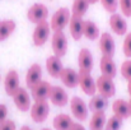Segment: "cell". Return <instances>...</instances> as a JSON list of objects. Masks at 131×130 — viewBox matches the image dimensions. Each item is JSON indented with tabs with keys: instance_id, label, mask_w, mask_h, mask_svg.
<instances>
[{
	"instance_id": "15",
	"label": "cell",
	"mask_w": 131,
	"mask_h": 130,
	"mask_svg": "<svg viewBox=\"0 0 131 130\" xmlns=\"http://www.w3.org/2000/svg\"><path fill=\"white\" fill-rule=\"evenodd\" d=\"M59 79L68 88H77L79 86V73L71 68H64Z\"/></svg>"
},
{
	"instance_id": "19",
	"label": "cell",
	"mask_w": 131,
	"mask_h": 130,
	"mask_svg": "<svg viewBox=\"0 0 131 130\" xmlns=\"http://www.w3.org/2000/svg\"><path fill=\"white\" fill-rule=\"evenodd\" d=\"M46 69H47V73L52 77V78H59L64 66H62V63H61V59L52 55V56H48L47 60H46Z\"/></svg>"
},
{
	"instance_id": "34",
	"label": "cell",
	"mask_w": 131,
	"mask_h": 130,
	"mask_svg": "<svg viewBox=\"0 0 131 130\" xmlns=\"http://www.w3.org/2000/svg\"><path fill=\"white\" fill-rule=\"evenodd\" d=\"M8 120V107L4 103H0V124Z\"/></svg>"
},
{
	"instance_id": "13",
	"label": "cell",
	"mask_w": 131,
	"mask_h": 130,
	"mask_svg": "<svg viewBox=\"0 0 131 130\" xmlns=\"http://www.w3.org/2000/svg\"><path fill=\"white\" fill-rule=\"evenodd\" d=\"M42 81V66L38 63L32 64L26 74V84L29 89H32L37 83Z\"/></svg>"
},
{
	"instance_id": "12",
	"label": "cell",
	"mask_w": 131,
	"mask_h": 130,
	"mask_svg": "<svg viewBox=\"0 0 131 130\" xmlns=\"http://www.w3.org/2000/svg\"><path fill=\"white\" fill-rule=\"evenodd\" d=\"M79 87L89 97L94 96L97 92V83L90 75V73L79 72Z\"/></svg>"
},
{
	"instance_id": "36",
	"label": "cell",
	"mask_w": 131,
	"mask_h": 130,
	"mask_svg": "<svg viewBox=\"0 0 131 130\" xmlns=\"http://www.w3.org/2000/svg\"><path fill=\"white\" fill-rule=\"evenodd\" d=\"M127 92H129L130 98H131V81H130V82H127Z\"/></svg>"
},
{
	"instance_id": "27",
	"label": "cell",
	"mask_w": 131,
	"mask_h": 130,
	"mask_svg": "<svg viewBox=\"0 0 131 130\" xmlns=\"http://www.w3.org/2000/svg\"><path fill=\"white\" fill-rule=\"evenodd\" d=\"M89 5H90L89 0H74V3H73V15L83 18L85 15V13L88 12Z\"/></svg>"
},
{
	"instance_id": "26",
	"label": "cell",
	"mask_w": 131,
	"mask_h": 130,
	"mask_svg": "<svg viewBox=\"0 0 131 130\" xmlns=\"http://www.w3.org/2000/svg\"><path fill=\"white\" fill-rule=\"evenodd\" d=\"M83 36L90 41L99 38L101 33H99L98 26L92 21H84V23H83Z\"/></svg>"
},
{
	"instance_id": "23",
	"label": "cell",
	"mask_w": 131,
	"mask_h": 130,
	"mask_svg": "<svg viewBox=\"0 0 131 130\" xmlns=\"http://www.w3.org/2000/svg\"><path fill=\"white\" fill-rule=\"evenodd\" d=\"M74 121L68 114H59L55 116L52 125L55 130H70L73 126Z\"/></svg>"
},
{
	"instance_id": "9",
	"label": "cell",
	"mask_w": 131,
	"mask_h": 130,
	"mask_svg": "<svg viewBox=\"0 0 131 130\" xmlns=\"http://www.w3.org/2000/svg\"><path fill=\"white\" fill-rule=\"evenodd\" d=\"M99 50L102 52V56H108V57H113L115 51H116V43L113 37L111 36V33L108 32H103L99 36Z\"/></svg>"
},
{
	"instance_id": "4",
	"label": "cell",
	"mask_w": 131,
	"mask_h": 130,
	"mask_svg": "<svg viewBox=\"0 0 131 130\" xmlns=\"http://www.w3.org/2000/svg\"><path fill=\"white\" fill-rule=\"evenodd\" d=\"M31 117L35 123H45L50 115L48 101H36L31 107Z\"/></svg>"
},
{
	"instance_id": "30",
	"label": "cell",
	"mask_w": 131,
	"mask_h": 130,
	"mask_svg": "<svg viewBox=\"0 0 131 130\" xmlns=\"http://www.w3.org/2000/svg\"><path fill=\"white\" fill-rule=\"evenodd\" d=\"M120 72H121V75L124 79H126L127 82L131 81V60H126L122 63L121 68H120Z\"/></svg>"
},
{
	"instance_id": "18",
	"label": "cell",
	"mask_w": 131,
	"mask_h": 130,
	"mask_svg": "<svg viewBox=\"0 0 131 130\" xmlns=\"http://www.w3.org/2000/svg\"><path fill=\"white\" fill-rule=\"evenodd\" d=\"M99 70L102 73V75L108 77V78H115L117 74V66L116 63L113 61L112 57L108 56H102L101 61H99Z\"/></svg>"
},
{
	"instance_id": "22",
	"label": "cell",
	"mask_w": 131,
	"mask_h": 130,
	"mask_svg": "<svg viewBox=\"0 0 131 130\" xmlns=\"http://www.w3.org/2000/svg\"><path fill=\"white\" fill-rule=\"evenodd\" d=\"M106 123H107V117L104 111L93 112L89 120V130H104Z\"/></svg>"
},
{
	"instance_id": "10",
	"label": "cell",
	"mask_w": 131,
	"mask_h": 130,
	"mask_svg": "<svg viewBox=\"0 0 131 130\" xmlns=\"http://www.w3.org/2000/svg\"><path fill=\"white\" fill-rule=\"evenodd\" d=\"M48 99L52 105L57 106V107H64L68 105V102L70 101L69 99V96L66 93L65 89H62V87L60 86H52L51 87V92H50V96H48Z\"/></svg>"
},
{
	"instance_id": "14",
	"label": "cell",
	"mask_w": 131,
	"mask_h": 130,
	"mask_svg": "<svg viewBox=\"0 0 131 130\" xmlns=\"http://www.w3.org/2000/svg\"><path fill=\"white\" fill-rule=\"evenodd\" d=\"M110 28L113 31V33H116L117 36H126L127 33V22L122 18V15L113 13L110 17Z\"/></svg>"
},
{
	"instance_id": "24",
	"label": "cell",
	"mask_w": 131,
	"mask_h": 130,
	"mask_svg": "<svg viewBox=\"0 0 131 130\" xmlns=\"http://www.w3.org/2000/svg\"><path fill=\"white\" fill-rule=\"evenodd\" d=\"M17 23L13 19H4L0 21V42L8 40L15 31Z\"/></svg>"
},
{
	"instance_id": "28",
	"label": "cell",
	"mask_w": 131,
	"mask_h": 130,
	"mask_svg": "<svg viewBox=\"0 0 131 130\" xmlns=\"http://www.w3.org/2000/svg\"><path fill=\"white\" fill-rule=\"evenodd\" d=\"M122 121H124V120L120 119L118 116L112 115V116L107 120L104 130H120L121 129V126H122Z\"/></svg>"
},
{
	"instance_id": "31",
	"label": "cell",
	"mask_w": 131,
	"mask_h": 130,
	"mask_svg": "<svg viewBox=\"0 0 131 130\" xmlns=\"http://www.w3.org/2000/svg\"><path fill=\"white\" fill-rule=\"evenodd\" d=\"M122 51L127 59H131V32L126 33L125 36V40L122 43Z\"/></svg>"
},
{
	"instance_id": "32",
	"label": "cell",
	"mask_w": 131,
	"mask_h": 130,
	"mask_svg": "<svg viewBox=\"0 0 131 130\" xmlns=\"http://www.w3.org/2000/svg\"><path fill=\"white\" fill-rule=\"evenodd\" d=\"M118 6L125 17H131V0H118Z\"/></svg>"
},
{
	"instance_id": "8",
	"label": "cell",
	"mask_w": 131,
	"mask_h": 130,
	"mask_svg": "<svg viewBox=\"0 0 131 130\" xmlns=\"http://www.w3.org/2000/svg\"><path fill=\"white\" fill-rule=\"evenodd\" d=\"M13 101L14 105L17 106V108L22 112H26L28 110H31L32 105H31V96L28 93V91L23 87H20L14 94H13Z\"/></svg>"
},
{
	"instance_id": "16",
	"label": "cell",
	"mask_w": 131,
	"mask_h": 130,
	"mask_svg": "<svg viewBox=\"0 0 131 130\" xmlns=\"http://www.w3.org/2000/svg\"><path fill=\"white\" fill-rule=\"evenodd\" d=\"M78 65H79V72L84 73H92L93 70V55L88 48H82L78 55Z\"/></svg>"
},
{
	"instance_id": "1",
	"label": "cell",
	"mask_w": 131,
	"mask_h": 130,
	"mask_svg": "<svg viewBox=\"0 0 131 130\" xmlns=\"http://www.w3.org/2000/svg\"><path fill=\"white\" fill-rule=\"evenodd\" d=\"M70 18H71V13L68 8H60L57 9L51 21H50V27L53 32H59V31H64V28L66 26H69V22H70Z\"/></svg>"
},
{
	"instance_id": "21",
	"label": "cell",
	"mask_w": 131,
	"mask_h": 130,
	"mask_svg": "<svg viewBox=\"0 0 131 130\" xmlns=\"http://www.w3.org/2000/svg\"><path fill=\"white\" fill-rule=\"evenodd\" d=\"M112 111L113 115L118 116L122 120H126L130 117V106H129V101L125 99H116L112 105Z\"/></svg>"
},
{
	"instance_id": "29",
	"label": "cell",
	"mask_w": 131,
	"mask_h": 130,
	"mask_svg": "<svg viewBox=\"0 0 131 130\" xmlns=\"http://www.w3.org/2000/svg\"><path fill=\"white\" fill-rule=\"evenodd\" d=\"M102 6L111 14L116 13L117 8H118V0H99Z\"/></svg>"
},
{
	"instance_id": "5",
	"label": "cell",
	"mask_w": 131,
	"mask_h": 130,
	"mask_svg": "<svg viewBox=\"0 0 131 130\" xmlns=\"http://www.w3.org/2000/svg\"><path fill=\"white\" fill-rule=\"evenodd\" d=\"M27 18L31 23L33 24H38L41 22H45L47 21L48 18V9L45 4H41V3H36L33 4L28 12H27Z\"/></svg>"
},
{
	"instance_id": "20",
	"label": "cell",
	"mask_w": 131,
	"mask_h": 130,
	"mask_svg": "<svg viewBox=\"0 0 131 130\" xmlns=\"http://www.w3.org/2000/svg\"><path fill=\"white\" fill-rule=\"evenodd\" d=\"M83 23H84L83 18L77 17V15H71L70 22H69V31H70L71 37L75 41H79L83 37Z\"/></svg>"
},
{
	"instance_id": "6",
	"label": "cell",
	"mask_w": 131,
	"mask_h": 130,
	"mask_svg": "<svg viewBox=\"0 0 131 130\" xmlns=\"http://www.w3.org/2000/svg\"><path fill=\"white\" fill-rule=\"evenodd\" d=\"M95 83H97V92H98V94L103 96L104 98H111V97L115 96L116 86H115L112 78L101 75V77L97 78Z\"/></svg>"
},
{
	"instance_id": "3",
	"label": "cell",
	"mask_w": 131,
	"mask_h": 130,
	"mask_svg": "<svg viewBox=\"0 0 131 130\" xmlns=\"http://www.w3.org/2000/svg\"><path fill=\"white\" fill-rule=\"evenodd\" d=\"M50 33H51V27H50V22L45 21L38 24H36V28L33 31L32 35V41L33 45L37 47L43 46L47 42V40L50 38Z\"/></svg>"
},
{
	"instance_id": "35",
	"label": "cell",
	"mask_w": 131,
	"mask_h": 130,
	"mask_svg": "<svg viewBox=\"0 0 131 130\" xmlns=\"http://www.w3.org/2000/svg\"><path fill=\"white\" fill-rule=\"evenodd\" d=\"M70 130H87V129H85V128H84L80 123H74Z\"/></svg>"
},
{
	"instance_id": "17",
	"label": "cell",
	"mask_w": 131,
	"mask_h": 130,
	"mask_svg": "<svg viewBox=\"0 0 131 130\" xmlns=\"http://www.w3.org/2000/svg\"><path fill=\"white\" fill-rule=\"evenodd\" d=\"M51 87L52 86L46 81H41L40 83H37L31 89L33 101L35 102L36 101H47L48 96H50V92H51Z\"/></svg>"
},
{
	"instance_id": "7",
	"label": "cell",
	"mask_w": 131,
	"mask_h": 130,
	"mask_svg": "<svg viewBox=\"0 0 131 130\" xmlns=\"http://www.w3.org/2000/svg\"><path fill=\"white\" fill-rule=\"evenodd\" d=\"M70 110H71V114L73 116L79 120V121H84L88 119V105L78 96L73 97L70 99Z\"/></svg>"
},
{
	"instance_id": "37",
	"label": "cell",
	"mask_w": 131,
	"mask_h": 130,
	"mask_svg": "<svg viewBox=\"0 0 131 130\" xmlns=\"http://www.w3.org/2000/svg\"><path fill=\"white\" fill-rule=\"evenodd\" d=\"M20 130H32V129H31L29 126H27V125H24V126H22V128H20Z\"/></svg>"
},
{
	"instance_id": "25",
	"label": "cell",
	"mask_w": 131,
	"mask_h": 130,
	"mask_svg": "<svg viewBox=\"0 0 131 130\" xmlns=\"http://www.w3.org/2000/svg\"><path fill=\"white\" fill-rule=\"evenodd\" d=\"M108 106V98H104L101 94H94L90 97V101L88 103V108L92 112H97V111H104Z\"/></svg>"
},
{
	"instance_id": "38",
	"label": "cell",
	"mask_w": 131,
	"mask_h": 130,
	"mask_svg": "<svg viewBox=\"0 0 131 130\" xmlns=\"http://www.w3.org/2000/svg\"><path fill=\"white\" fill-rule=\"evenodd\" d=\"M98 1H99V0H89L90 4H95V3H98Z\"/></svg>"
},
{
	"instance_id": "11",
	"label": "cell",
	"mask_w": 131,
	"mask_h": 130,
	"mask_svg": "<svg viewBox=\"0 0 131 130\" xmlns=\"http://www.w3.org/2000/svg\"><path fill=\"white\" fill-rule=\"evenodd\" d=\"M20 88L19 86V74L17 70L12 69L6 73L5 78H4V89L5 93L10 97H13V94Z\"/></svg>"
},
{
	"instance_id": "2",
	"label": "cell",
	"mask_w": 131,
	"mask_h": 130,
	"mask_svg": "<svg viewBox=\"0 0 131 130\" xmlns=\"http://www.w3.org/2000/svg\"><path fill=\"white\" fill-rule=\"evenodd\" d=\"M51 47L53 51V55L57 57H64L68 52V38L64 31L53 32L51 38Z\"/></svg>"
},
{
	"instance_id": "33",
	"label": "cell",
	"mask_w": 131,
	"mask_h": 130,
	"mask_svg": "<svg viewBox=\"0 0 131 130\" xmlns=\"http://www.w3.org/2000/svg\"><path fill=\"white\" fill-rule=\"evenodd\" d=\"M0 130H17V125L13 120H5L0 124Z\"/></svg>"
},
{
	"instance_id": "41",
	"label": "cell",
	"mask_w": 131,
	"mask_h": 130,
	"mask_svg": "<svg viewBox=\"0 0 131 130\" xmlns=\"http://www.w3.org/2000/svg\"><path fill=\"white\" fill-rule=\"evenodd\" d=\"M0 81H1V77H0Z\"/></svg>"
},
{
	"instance_id": "40",
	"label": "cell",
	"mask_w": 131,
	"mask_h": 130,
	"mask_svg": "<svg viewBox=\"0 0 131 130\" xmlns=\"http://www.w3.org/2000/svg\"><path fill=\"white\" fill-rule=\"evenodd\" d=\"M42 130H51V129H48V128H45V129H42Z\"/></svg>"
},
{
	"instance_id": "39",
	"label": "cell",
	"mask_w": 131,
	"mask_h": 130,
	"mask_svg": "<svg viewBox=\"0 0 131 130\" xmlns=\"http://www.w3.org/2000/svg\"><path fill=\"white\" fill-rule=\"evenodd\" d=\"M129 106H130V117H131V98H130V101H129Z\"/></svg>"
}]
</instances>
